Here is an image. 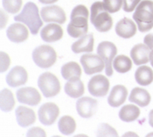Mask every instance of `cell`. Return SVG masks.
<instances>
[{"label":"cell","mask_w":153,"mask_h":137,"mask_svg":"<svg viewBox=\"0 0 153 137\" xmlns=\"http://www.w3.org/2000/svg\"><path fill=\"white\" fill-rule=\"evenodd\" d=\"M81 63L87 75H93L102 72L105 67L104 61L99 55L86 54L81 57Z\"/></svg>","instance_id":"ba28073f"},{"label":"cell","mask_w":153,"mask_h":137,"mask_svg":"<svg viewBox=\"0 0 153 137\" xmlns=\"http://www.w3.org/2000/svg\"><path fill=\"white\" fill-rule=\"evenodd\" d=\"M113 67L118 73L123 74L129 72L132 68V62L130 57L120 55L115 57L113 61Z\"/></svg>","instance_id":"83f0119b"},{"label":"cell","mask_w":153,"mask_h":137,"mask_svg":"<svg viewBox=\"0 0 153 137\" xmlns=\"http://www.w3.org/2000/svg\"><path fill=\"white\" fill-rule=\"evenodd\" d=\"M63 36V30L58 24H47L41 30L40 37L46 42H54L59 41Z\"/></svg>","instance_id":"ac0fdd59"},{"label":"cell","mask_w":153,"mask_h":137,"mask_svg":"<svg viewBox=\"0 0 153 137\" xmlns=\"http://www.w3.org/2000/svg\"><path fill=\"white\" fill-rule=\"evenodd\" d=\"M40 16L45 22L64 24L67 20L66 12L58 5H49L43 7L40 11Z\"/></svg>","instance_id":"30bf717a"},{"label":"cell","mask_w":153,"mask_h":137,"mask_svg":"<svg viewBox=\"0 0 153 137\" xmlns=\"http://www.w3.org/2000/svg\"><path fill=\"white\" fill-rule=\"evenodd\" d=\"M76 109L81 117L85 119L90 118L97 110V101L89 97H83L77 100Z\"/></svg>","instance_id":"4fadbf2b"},{"label":"cell","mask_w":153,"mask_h":137,"mask_svg":"<svg viewBox=\"0 0 153 137\" xmlns=\"http://www.w3.org/2000/svg\"><path fill=\"white\" fill-rule=\"evenodd\" d=\"M88 88L94 97H104L109 90V81L102 75H96L89 80Z\"/></svg>","instance_id":"8fae6325"},{"label":"cell","mask_w":153,"mask_h":137,"mask_svg":"<svg viewBox=\"0 0 153 137\" xmlns=\"http://www.w3.org/2000/svg\"><path fill=\"white\" fill-rule=\"evenodd\" d=\"M22 0H2L3 8L9 13H17L21 9Z\"/></svg>","instance_id":"f546056e"},{"label":"cell","mask_w":153,"mask_h":137,"mask_svg":"<svg viewBox=\"0 0 153 137\" xmlns=\"http://www.w3.org/2000/svg\"><path fill=\"white\" fill-rule=\"evenodd\" d=\"M128 95V90L125 86L117 84L112 88L108 98V103L112 107H118L125 102Z\"/></svg>","instance_id":"d6986e66"},{"label":"cell","mask_w":153,"mask_h":137,"mask_svg":"<svg viewBox=\"0 0 153 137\" xmlns=\"http://www.w3.org/2000/svg\"><path fill=\"white\" fill-rule=\"evenodd\" d=\"M58 126L61 134L65 135H69L74 133L76 129V123L73 117L69 115H65L59 119Z\"/></svg>","instance_id":"4316f807"},{"label":"cell","mask_w":153,"mask_h":137,"mask_svg":"<svg viewBox=\"0 0 153 137\" xmlns=\"http://www.w3.org/2000/svg\"><path fill=\"white\" fill-rule=\"evenodd\" d=\"M151 135H153V133H150V134L148 135V136H151Z\"/></svg>","instance_id":"60d3db41"},{"label":"cell","mask_w":153,"mask_h":137,"mask_svg":"<svg viewBox=\"0 0 153 137\" xmlns=\"http://www.w3.org/2000/svg\"><path fill=\"white\" fill-rule=\"evenodd\" d=\"M27 136H46V132L40 127H32L26 133Z\"/></svg>","instance_id":"e575fe53"},{"label":"cell","mask_w":153,"mask_h":137,"mask_svg":"<svg viewBox=\"0 0 153 137\" xmlns=\"http://www.w3.org/2000/svg\"><path fill=\"white\" fill-rule=\"evenodd\" d=\"M28 80V74L22 66H15L6 77V83L11 87H19L25 84Z\"/></svg>","instance_id":"5bb4252c"},{"label":"cell","mask_w":153,"mask_h":137,"mask_svg":"<svg viewBox=\"0 0 153 137\" xmlns=\"http://www.w3.org/2000/svg\"><path fill=\"white\" fill-rule=\"evenodd\" d=\"M97 54L105 62V71L107 76H112L113 61L117 54V48L116 45L110 41H102L98 45Z\"/></svg>","instance_id":"52a82bcc"},{"label":"cell","mask_w":153,"mask_h":137,"mask_svg":"<svg viewBox=\"0 0 153 137\" xmlns=\"http://www.w3.org/2000/svg\"><path fill=\"white\" fill-rule=\"evenodd\" d=\"M116 33L123 39H130L137 33V26L129 18H123L116 25Z\"/></svg>","instance_id":"e0dca14e"},{"label":"cell","mask_w":153,"mask_h":137,"mask_svg":"<svg viewBox=\"0 0 153 137\" xmlns=\"http://www.w3.org/2000/svg\"><path fill=\"white\" fill-rule=\"evenodd\" d=\"M39 15V8L34 3L28 2L25 5L22 11L14 17V20L27 26L32 34H37L43 26V20Z\"/></svg>","instance_id":"7a4b0ae2"},{"label":"cell","mask_w":153,"mask_h":137,"mask_svg":"<svg viewBox=\"0 0 153 137\" xmlns=\"http://www.w3.org/2000/svg\"><path fill=\"white\" fill-rule=\"evenodd\" d=\"M103 5L109 13H115L120 11L123 5V0H103Z\"/></svg>","instance_id":"1f68e13d"},{"label":"cell","mask_w":153,"mask_h":137,"mask_svg":"<svg viewBox=\"0 0 153 137\" xmlns=\"http://www.w3.org/2000/svg\"><path fill=\"white\" fill-rule=\"evenodd\" d=\"M149 124L153 127V109L149 114Z\"/></svg>","instance_id":"74e56055"},{"label":"cell","mask_w":153,"mask_h":137,"mask_svg":"<svg viewBox=\"0 0 153 137\" xmlns=\"http://www.w3.org/2000/svg\"><path fill=\"white\" fill-rule=\"evenodd\" d=\"M38 85L46 98H52L59 94L60 84L59 79L53 73L45 72L41 74L38 80Z\"/></svg>","instance_id":"8992f818"},{"label":"cell","mask_w":153,"mask_h":137,"mask_svg":"<svg viewBox=\"0 0 153 137\" xmlns=\"http://www.w3.org/2000/svg\"><path fill=\"white\" fill-rule=\"evenodd\" d=\"M135 78L138 84L147 86L153 82V70L148 66H140L136 70Z\"/></svg>","instance_id":"cb8c5ba5"},{"label":"cell","mask_w":153,"mask_h":137,"mask_svg":"<svg viewBox=\"0 0 153 137\" xmlns=\"http://www.w3.org/2000/svg\"><path fill=\"white\" fill-rule=\"evenodd\" d=\"M84 84L82 81L80 79V78H72L68 80V82L65 84V91L66 93L74 99H77L82 97L84 94Z\"/></svg>","instance_id":"7402d4cb"},{"label":"cell","mask_w":153,"mask_h":137,"mask_svg":"<svg viewBox=\"0 0 153 137\" xmlns=\"http://www.w3.org/2000/svg\"><path fill=\"white\" fill-rule=\"evenodd\" d=\"M133 19L142 33L148 32L153 28V1L143 0L137 6Z\"/></svg>","instance_id":"3957f363"},{"label":"cell","mask_w":153,"mask_h":137,"mask_svg":"<svg viewBox=\"0 0 153 137\" xmlns=\"http://www.w3.org/2000/svg\"><path fill=\"white\" fill-rule=\"evenodd\" d=\"M61 75L63 78L66 80L81 78L82 76L81 66L75 62H69L61 67Z\"/></svg>","instance_id":"484cf974"},{"label":"cell","mask_w":153,"mask_h":137,"mask_svg":"<svg viewBox=\"0 0 153 137\" xmlns=\"http://www.w3.org/2000/svg\"><path fill=\"white\" fill-rule=\"evenodd\" d=\"M143 41H144V44L148 46V47L151 50L153 49V34H147L143 39Z\"/></svg>","instance_id":"d590c367"},{"label":"cell","mask_w":153,"mask_h":137,"mask_svg":"<svg viewBox=\"0 0 153 137\" xmlns=\"http://www.w3.org/2000/svg\"><path fill=\"white\" fill-rule=\"evenodd\" d=\"M150 52L151 49L148 47V46L140 43L132 47L130 51V56L136 65H143L150 62Z\"/></svg>","instance_id":"2e32d148"},{"label":"cell","mask_w":153,"mask_h":137,"mask_svg":"<svg viewBox=\"0 0 153 137\" xmlns=\"http://www.w3.org/2000/svg\"><path fill=\"white\" fill-rule=\"evenodd\" d=\"M6 35L12 42L20 43L27 40L29 36V31L23 24L15 23L8 27L6 31Z\"/></svg>","instance_id":"9a60e30c"},{"label":"cell","mask_w":153,"mask_h":137,"mask_svg":"<svg viewBox=\"0 0 153 137\" xmlns=\"http://www.w3.org/2000/svg\"><path fill=\"white\" fill-rule=\"evenodd\" d=\"M59 114V109L58 105L52 102H48L42 105L38 112L39 121L43 125L46 126L53 124L57 120Z\"/></svg>","instance_id":"9c48e42d"},{"label":"cell","mask_w":153,"mask_h":137,"mask_svg":"<svg viewBox=\"0 0 153 137\" xmlns=\"http://www.w3.org/2000/svg\"><path fill=\"white\" fill-rule=\"evenodd\" d=\"M15 114L18 124L22 127H26L28 126L33 125L36 121L35 113L31 108H27L22 105L19 106L16 109Z\"/></svg>","instance_id":"ffe728a7"},{"label":"cell","mask_w":153,"mask_h":137,"mask_svg":"<svg viewBox=\"0 0 153 137\" xmlns=\"http://www.w3.org/2000/svg\"><path fill=\"white\" fill-rule=\"evenodd\" d=\"M89 11L88 8L79 5L75 6L71 13L70 23L68 26V34L73 38H81L88 33V30Z\"/></svg>","instance_id":"6da1fadb"},{"label":"cell","mask_w":153,"mask_h":137,"mask_svg":"<svg viewBox=\"0 0 153 137\" xmlns=\"http://www.w3.org/2000/svg\"><path fill=\"white\" fill-rule=\"evenodd\" d=\"M94 49V35L92 34H86L81 37L77 41L74 42L72 45V50L75 54H80L82 52H92Z\"/></svg>","instance_id":"44dd1931"},{"label":"cell","mask_w":153,"mask_h":137,"mask_svg":"<svg viewBox=\"0 0 153 137\" xmlns=\"http://www.w3.org/2000/svg\"><path fill=\"white\" fill-rule=\"evenodd\" d=\"M96 135L97 136H117V132L108 124L102 123L97 127Z\"/></svg>","instance_id":"4dcf8cb0"},{"label":"cell","mask_w":153,"mask_h":137,"mask_svg":"<svg viewBox=\"0 0 153 137\" xmlns=\"http://www.w3.org/2000/svg\"><path fill=\"white\" fill-rule=\"evenodd\" d=\"M17 99L20 103L29 105H37L41 100L39 92L33 87H23L18 90Z\"/></svg>","instance_id":"7c38bea8"},{"label":"cell","mask_w":153,"mask_h":137,"mask_svg":"<svg viewBox=\"0 0 153 137\" xmlns=\"http://www.w3.org/2000/svg\"><path fill=\"white\" fill-rule=\"evenodd\" d=\"M1 110L3 112H11L14 108L15 105V99L13 94L10 90L4 89L1 91Z\"/></svg>","instance_id":"f1b7e54d"},{"label":"cell","mask_w":153,"mask_h":137,"mask_svg":"<svg viewBox=\"0 0 153 137\" xmlns=\"http://www.w3.org/2000/svg\"><path fill=\"white\" fill-rule=\"evenodd\" d=\"M90 21L95 29L101 33H105L111 29L113 20L107 11L102 2H95L91 6Z\"/></svg>","instance_id":"277c9868"},{"label":"cell","mask_w":153,"mask_h":137,"mask_svg":"<svg viewBox=\"0 0 153 137\" xmlns=\"http://www.w3.org/2000/svg\"><path fill=\"white\" fill-rule=\"evenodd\" d=\"M150 62H151L152 66L153 67V49H152L150 52Z\"/></svg>","instance_id":"f35d334b"},{"label":"cell","mask_w":153,"mask_h":137,"mask_svg":"<svg viewBox=\"0 0 153 137\" xmlns=\"http://www.w3.org/2000/svg\"><path fill=\"white\" fill-rule=\"evenodd\" d=\"M11 63L10 56L4 51H1V72L4 73L6 71Z\"/></svg>","instance_id":"836d02e7"},{"label":"cell","mask_w":153,"mask_h":137,"mask_svg":"<svg viewBox=\"0 0 153 137\" xmlns=\"http://www.w3.org/2000/svg\"><path fill=\"white\" fill-rule=\"evenodd\" d=\"M41 4H44V5H49V4H53V3H56L58 0H39Z\"/></svg>","instance_id":"8d00e7d4"},{"label":"cell","mask_w":153,"mask_h":137,"mask_svg":"<svg viewBox=\"0 0 153 137\" xmlns=\"http://www.w3.org/2000/svg\"><path fill=\"white\" fill-rule=\"evenodd\" d=\"M141 0H123V11L126 12H131L136 10L137 6L139 5Z\"/></svg>","instance_id":"d6a6232c"},{"label":"cell","mask_w":153,"mask_h":137,"mask_svg":"<svg viewBox=\"0 0 153 137\" xmlns=\"http://www.w3.org/2000/svg\"><path fill=\"white\" fill-rule=\"evenodd\" d=\"M129 100L141 107H144L147 106L151 102V95L145 89L136 87L131 91Z\"/></svg>","instance_id":"603a6c76"},{"label":"cell","mask_w":153,"mask_h":137,"mask_svg":"<svg viewBox=\"0 0 153 137\" xmlns=\"http://www.w3.org/2000/svg\"><path fill=\"white\" fill-rule=\"evenodd\" d=\"M140 115V109L134 105H126L121 108L119 118L124 122L135 121Z\"/></svg>","instance_id":"d4e9b609"},{"label":"cell","mask_w":153,"mask_h":137,"mask_svg":"<svg viewBox=\"0 0 153 137\" xmlns=\"http://www.w3.org/2000/svg\"><path fill=\"white\" fill-rule=\"evenodd\" d=\"M57 59V54L53 47L48 45L37 47L33 52V60L39 68H47L52 67Z\"/></svg>","instance_id":"5b68a950"},{"label":"cell","mask_w":153,"mask_h":137,"mask_svg":"<svg viewBox=\"0 0 153 137\" xmlns=\"http://www.w3.org/2000/svg\"><path fill=\"white\" fill-rule=\"evenodd\" d=\"M127 135H135V136H137V134L129 132V133H126V134H124V135H123V136H127Z\"/></svg>","instance_id":"ab89813d"}]
</instances>
